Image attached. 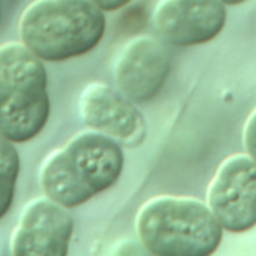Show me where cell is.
Listing matches in <instances>:
<instances>
[{
  "label": "cell",
  "mask_w": 256,
  "mask_h": 256,
  "mask_svg": "<svg viewBox=\"0 0 256 256\" xmlns=\"http://www.w3.org/2000/svg\"><path fill=\"white\" fill-rule=\"evenodd\" d=\"M123 164L120 144L92 129L76 134L45 158L39 183L48 198L75 208L110 189L118 180Z\"/></svg>",
  "instance_id": "cell-1"
},
{
  "label": "cell",
  "mask_w": 256,
  "mask_h": 256,
  "mask_svg": "<svg viewBox=\"0 0 256 256\" xmlns=\"http://www.w3.org/2000/svg\"><path fill=\"white\" fill-rule=\"evenodd\" d=\"M0 21H2V8H0Z\"/></svg>",
  "instance_id": "cell-14"
},
{
  "label": "cell",
  "mask_w": 256,
  "mask_h": 256,
  "mask_svg": "<svg viewBox=\"0 0 256 256\" xmlns=\"http://www.w3.org/2000/svg\"><path fill=\"white\" fill-rule=\"evenodd\" d=\"M225 4H240V3H243V2H246V0H222Z\"/></svg>",
  "instance_id": "cell-13"
},
{
  "label": "cell",
  "mask_w": 256,
  "mask_h": 256,
  "mask_svg": "<svg viewBox=\"0 0 256 256\" xmlns=\"http://www.w3.org/2000/svg\"><path fill=\"white\" fill-rule=\"evenodd\" d=\"M171 70V56L165 44L141 34L128 40L114 63L118 92L134 104L152 100L164 87Z\"/></svg>",
  "instance_id": "cell-7"
},
{
  "label": "cell",
  "mask_w": 256,
  "mask_h": 256,
  "mask_svg": "<svg viewBox=\"0 0 256 256\" xmlns=\"http://www.w3.org/2000/svg\"><path fill=\"white\" fill-rule=\"evenodd\" d=\"M50 117L44 60L22 42L0 45V135L12 142L33 140Z\"/></svg>",
  "instance_id": "cell-4"
},
{
  "label": "cell",
  "mask_w": 256,
  "mask_h": 256,
  "mask_svg": "<svg viewBox=\"0 0 256 256\" xmlns=\"http://www.w3.org/2000/svg\"><path fill=\"white\" fill-rule=\"evenodd\" d=\"M20 172V156L14 142L0 135V219L12 206Z\"/></svg>",
  "instance_id": "cell-10"
},
{
  "label": "cell",
  "mask_w": 256,
  "mask_h": 256,
  "mask_svg": "<svg viewBox=\"0 0 256 256\" xmlns=\"http://www.w3.org/2000/svg\"><path fill=\"white\" fill-rule=\"evenodd\" d=\"M207 206L225 231L246 232L256 225V160L248 153L226 158L207 190Z\"/></svg>",
  "instance_id": "cell-5"
},
{
  "label": "cell",
  "mask_w": 256,
  "mask_h": 256,
  "mask_svg": "<svg viewBox=\"0 0 256 256\" xmlns=\"http://www.w3.org/2000/svg\"><path fill=\"white\" fill-rule=\"evenodd\" d=\"M135 228L142 248L156 256H208L224 237L208 206L192 196L150 198L138 210Z\"/></svg>",
  "instance_id": "cell-3"
},
{
  "label": "cell",
  "mask_w": 256,
  "mask_h": 256,
  "mask_svg": "<svg viewBox=\"0 0 256 256\" xmlns=\"http://www.w3.org/2000/svg\"><path fill=\"white\" fill-rule=\"evenodd\" d=\"M102 10L105 12H114L122 8H124L126 4H129L132 0H93Z\"/></svg>",
  "instance_id": "cell-12"
},
{
  "label": "cell",
  "mask_w": 256,
  "mask_h": 256,
  "mask_svg": "<svg viewBox=\"0 0 256 256\" xmlns=\"http://www.w3.org/2000/svg\"><path fill=\"white\" fill-rule=\"evenodd\" d=\"M74 234L69 208L45 196L26 204L12 232L10 252L15 256H66Z\"/></svg>",
  "instance_id": "cell-6"
},
{
  "label": "cell",
  "mask_w": 256,
  "mask_h": 256,
  "mask_svg": "<svg viewBox=\"0 0 256 256\" xmlns=\"http://www.w3.org/2000/svg\"><path fill=\"white\" fill-rule=\"evenodd\" d=\"M80 116L93 130L114 138L116 141L130 142L144 135V118L118 90L105 82H90L81 92Z\"/></svg>",
  "instance_id": "cell-9"
},
{
  "label": "cell",
  "mask_w": 256,
  "mask_h": 256,
  "mask_svg": "<svg viewBox=\"0 0 256 256\" xmlns=\"http://www.w3.org/2000/svg\"><path fill=\"white\" fill-rule=\"evenodd\" d=\"M226 8L222 0H159L153 24L162 40L176 46H192L213 40L225 27Z\"/></svg>",
  "instance_id": "cell-8"
},
{
  "label": "cell",
  "mask_w": 256,
  "mask_h": 256,
  "mask_svg": "<svg viewBox=\"0 0 256 256\" xmlns=\"http://www.w3.org/2000/svg\"><path fill=\"white\" fill-rule=\"evenodd\" d=\"M243 142L246 147V153L250 154L256 160V108L249 116V118L244 123L243 130Z\"/></svg>",
  "instance_id": "cell-11"
},
{
  "label": "cell",
  "mask_w": 256,
  "mask_h": 256,
  "mask_svg": "<svg viewBox=\"0 0 256 256\" xmlns=\"http://www.w3.org/2000/svg\"><path fill=\"white\" fill-rule=\"evenodd\" d=\"M105 28V10L93 0H33L18 21L21 42L44 62L90 52Z\"/></svg>",
  "instance_id": "cell-2"
}]
</instances>
